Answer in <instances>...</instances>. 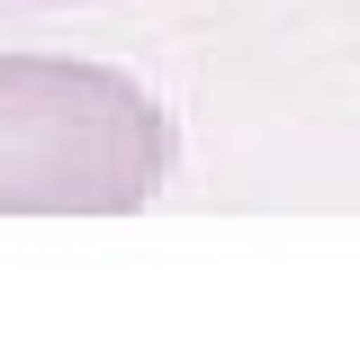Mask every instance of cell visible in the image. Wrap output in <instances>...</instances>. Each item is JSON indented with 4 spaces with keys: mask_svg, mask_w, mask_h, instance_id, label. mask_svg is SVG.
<instances>
[{
    "mask_svg": "<svg viewBox=\"0 0 360 342\" xmlns=\"http://www.w3.org/2000/svg\"><path fill=\"white\" fill-rule=\"evenodd\" d=\"M172 108L117 63L0 54V216H135L172 180Z\"/></svg>",
    "mask_w": 360,
    "mask_h": 342,
    "instance_id": "obj_1",
    "label": "cell"
}]
</instances>
